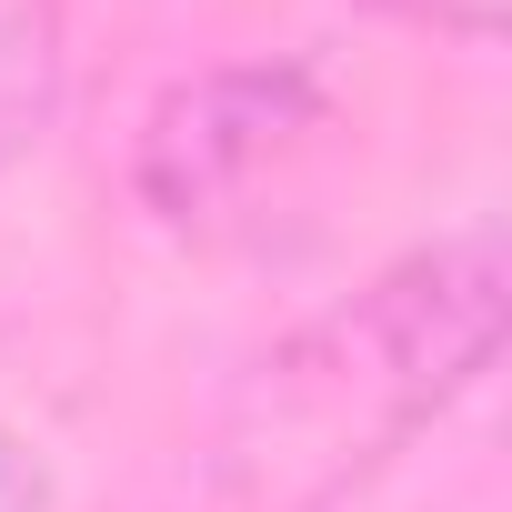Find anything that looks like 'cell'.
Listing matches in <instances>:
<instances>
[{"instance_id": "obj_1", "label": "cell", "mask_w": 512, "mask_h": 512, "mask_svg": "<svg viewBox=\"0 0 512 512\" xmlns=\"http://www.w3.org/2000/svg\"><path fill=\"white\" fill-rule=\"evenodd\" d=\"M492 342H502V231L472 221L251 362L211 442L221 492L241 512H332L482 382Z\"/></svg>"}, {"instance_id": "obj_2", "label": "cell", "mask_w": 512, "mask_h": 512, "mask_svg": "<svg viewBox=\"0 0 512 512\" xmlns=\"http://www.w3.org/2000/svg\"><path fill=\"white\" fill-rule=\"evenodd\" d=\"M322 121V91L302 61H231L201 81H171L141 121V201L161 221H211L221 201H241L302 131Z\"/></svg>"}, {"instance_id": "obj_3", "label": "cell", "mask_w": 512, "mask_h": 512, "mask_svg": "<svg viewBox=\"0 0 512 512\" xmlns=\"http://www.w3.org/2000/svg\"><path fill=\"white\" fill-rule=\"evenodd\" d=\"M61 101V11L51 0H0V161H21Z\"/></svg>"}, {"instance_id": "obj_4", "label": "cell", "mask_w": 512, "mask_h": 512, "mask_svg": "<svg viewBox=\"0 0 512 512\" xmlns=\"http://www.w3.org/2000/svg\"><path fill=\"white\" fill-rule=\"evenodd\" d=\"M392 21H422V31H452V41H492L502 31V0H372Z\"/></svg>"}, {"instance_id": "obj_5", "label": "cell", "mask_w": 512, "mask_h": 512, "mask_svg": "<svg viewBox=\"0 0 512 512\" xmlns=\"http://www.w3.org/2000/svg\"><path fill=\"white\" fill-rule=\"evenodd\" d=\"M51 502V482H41V462H31V442L0 422V512H41Z\"/></svg>"}]
</instances>
